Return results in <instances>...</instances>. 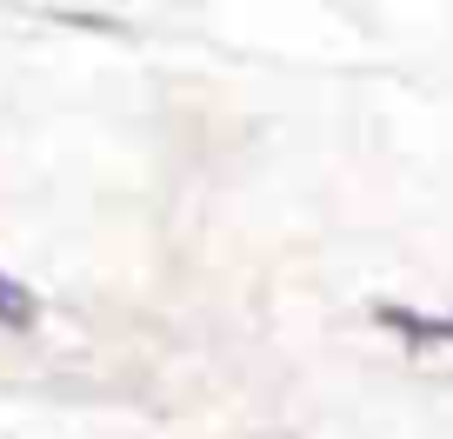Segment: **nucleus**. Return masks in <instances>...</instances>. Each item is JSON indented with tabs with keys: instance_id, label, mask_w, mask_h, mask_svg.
Instances as JSON below:
<instances>
[{
	"instance_id": "f257e3e1",
	"label": "nucleus",
	"mask_w": 453,
	"mask_h": 439,
	"mask_svg": "<svg viewBox=\"0 0 453 439\" xmlns=\"http://www.w3.org/2000/svg\"><path fill=\"white\" fill-rule=\"evenodd\" d=\"M380 326H394L400 340L413 346H453V320H434V313H407V307H380L373 313Z\"/></svg>"
},
{
	"instance_id": "f03ea898",
	"label": "nucleus",
	"mask_w": 453,
	"mask_h": 439,
	"mask_svg": "<svg viewBox=\"0 0 453 439\" xmlns=\"http://www.w3.org/2000/svg\"><path fill=\"white\" fill-rule=\"evenodd\" d=\"M34 320H41V299H34V293H27L20 280H7V273H0V326H14V333H27Z\"/></svg>"
}]
</instances>
